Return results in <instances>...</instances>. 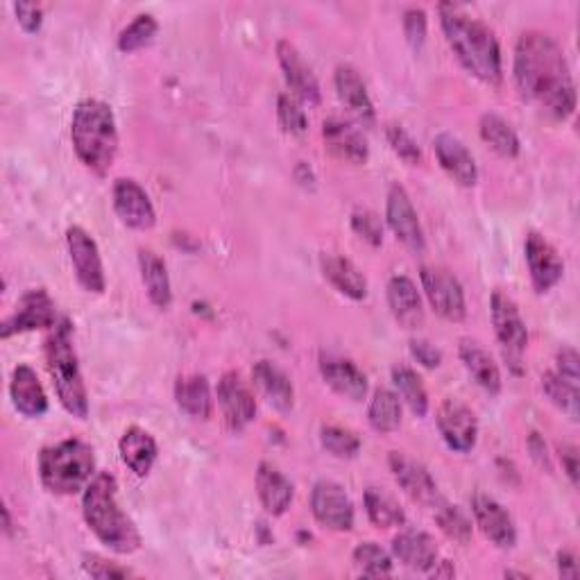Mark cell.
Wrapping results in <instances>:
<instances>
[{"instance_id":"1","label":"cell","mask_w":580,"mask_h":580,"mask_svg":"<svg viewBox=\"0 0 580 580\" xmlns=\"http://www.w3.org/2000/svg\"><path fill=\"white\" fill-rule=\"evenodd\" d=\"M515 82L528 103L556 121L576 112V84L560 43L540 30H528L515 45Z\"/></svg>"},{"instance_id":"2","label":"cell","mask_w":580,"mask_h":580,"mask_svg":"<svg viewBox=\"0 0 580 580\" xmlns=\"http://www.w3.org/2000/svg\"><path fill=\"white\" fill-rule=\"evenodd\" d=\"M438 14L447 43L465 71L490 86L501 84L504 62L497 34L463 6L441 3Z\"/></svg>"},{"instance_id":"3","label":"cell","mask_w":580,"mask_h":580,"mask_svg":"<svg viewBox=\"0 0 580 580\" xmlns=\"http://www.w3.org/2000/svg\"><path fill=\"white\" fill-rule=\"evenodd\" d=\"M82 515L107 549L118 556H130L141 549V534L132 517L118 504V483L114 474L99 472L82 495Z\"/></svg>"},{"instance_id":"4","label":"cell","mask_w":580,"mask_h":580,"mask_svg":"<svg viewBox=\"0 0 580 580\" xmlns=\"http://www.w3.org/2000/svg\"><path fill=\"white\" fill-rule=\"evenodd\" d=\"M71 141L77 159L95 175H107L118 155V127L112 107L86 99L77 103L71 121Z\"/></svg>"},{"instance_id":"5","label":"cell","mask_w":580,"mask_h":580,"mask_svg":"<svg viewBox=\"0 0 580 580\" xmlns=\"http://www.w3.org/2000/svg\"><path fill=\"white\" fill-rule=\"evenodd\" d=\"M45 367L53 379L60 404L77 420L89 417V393L80 370L77 352L73 348V324L69 318L60 320L43 345Z\"/></svg>"},{"instance_id":"6","label":"cell","mask_w":580,"mask_h":580,"mask_svg":"<svg viewBox=\"0 0 580 580\" xmlns=\"http://www.w3.org/2000/svg\"><path fill=\"white\" fill-rule=\"evenodd\" d=\"M95 476L93 447L80 438H69L43 447L39 454V478L53 495H77Z\"/></svg>"},{"instance_id":"7","label":"cell","mask_w":580,"mask_h":580,"mask_svg":"<svg viewBox=\"0 0 580 580\" xmlns=\"http://www.w3.org/2000/svg\"><path fill=\"white\" fill-rule=\"evenodd\" d=\"M490 315L508 367L515 374H521V356L528 348V329L515 300L501 293V290H495L490 300Z\"/></svg>"},{"instance_id":"8","label":"cell","mask_w":580,"mask_h":580,"mask_svg":"<svg viewBox=\"0 0 580 580\" xmlns=\"http://www.w3.org/2000/svg\"><path fill=\"white\" fill-rule=\"evenodd\" d=\"M66 248L77 283L86 290V293L103 296L107 288V277H105V266L99 244H95L93 236L84 227L73 225L66 229Z\"/></svg>"},{"instance_id":"9","label":"cell","mask_w":580,"mask_h":580,"mask_svg":"<svg viewBox=\"0 0 580 580\" xmlns=\"http://www.w3.org/2000/svg\"><path fill=\"white\" fill-rule=\"evenodd\" d=\"M420 279L424 296L435 313L449 322H463L467 318L465 290L449 270L438 266H422Z\"/></svg>"},{"instance_id":"10","label":"cell","mask_w":580,"mask_h":580,"mask_svg":"<svg viewBox=\"0 0 580 580\" xmlns=\"http://www.w3.org/2000/svg\"><path fill=\"white\" fill-rule=\"evenodd\" d=\"M311 512L315 521L335 534H348L354 528L356 512L350 495L341 483L322 478L313 486L311 493Z\"/></svg>"},{"instance_id":"11","label":"cell","mask_w":580,"mask_h":580,"mask_svg":"<svg viewBox=\"0 0 580 580\" xmlns=\"http://www.w3.org/2000/svg\"><path fill=\"white\" fill-rule=\"evenodd\" d=\"M58 324V311L53 298L48 296V290L34 288L17 302L12 315H8L0 324V338L8 341V338L25 331H37V329H53Z\"/></svg>"},{"instance_id":"12","label":"cell","mask_w":580,"mask_h":580,"mask_svg":"<svg viewBox=\"0 0 580 580\" xmlns=\"http://www.w3.org/2000/svg\"><path fill=\"white\" fill-rule=\"evenodd\" d=\"M216 397L225 426L234 433L244 431L257 417V400L238 372H225L220 376Z\"/></svg>"},{"instance_id":"13","label":"cell","mask_w":580,"mask_h":580,"mask_svg":"<svg viewBox=\"0 0 580 580\" xmlns=\"http://www.w3.org/2000/svg\"><path fill=\"white\" fill-rule=\"evenodd\" d=\"M385 220L397 236L400 244L415 255H422L426 248L424 231L413 207L408 190L402 184H393L389 190V203H385Z\"/></svg>"},{"instance_id":"14","label":"cell","mask_w":580,"mask_h":580,"mask_svg":"<svg viewBox=\"0 0 580 580\" xmlns=\"http://www.w3.org/2000/svg\"><path fill=\"white\" fill-rule=\"evenodd\" d=\"M438 431L445 445L456 454H469L478 441V420L469 406L458 400H445L438 408Z\"/></svg>"},{"instance_id":"15","label":"cell","mask_w":580,"mask_h":580,"mask_svg":"<svg viewBox=\"0 0 580 580\" xmlns=\"http://www.w3.org/2000/svg\"><path fill=\"white\" fill-rule=\"evenodd\" d=\"M472 515L480 534L499 549H512L517 545V526L512 515L490 495H472Z\"/></svg>"},{"instance_id":"16","label":"cell","mask_w":580,"mask_h":580,"mask_svg":"<svg viewBox=\"0 0 580 580\" xmlns=\"http://www.w3.org/2000/svg\"><path fill=\"white\" fill-rule=\"evenodd\" d=\"M524 257L530 272V281H534L536 293H549V290L562 279L565 275V261L560 259L558 250L549 244V240L538 234L530 231L524 244Z\"/></svg>"},{"instance_id":"17","label":"cell","mask_w":580,"mask_h":580,"mask_svg":"<svg viewBox=\"0 0 580 580\" xmlns=\"http://www.w3.org/2000/svg\"><path fill=\"white\" fill-rule=\"evenodd\" d=\"M112 200H114V211L123 225L138 231H148L157 225L155 205L136 179H125V177L118 179L112 190Z\"/></svg>"},{"instance_id":"18","label":"cell","mask_w":580,"mask_h":580,"mask_svg":"<svg viewBox=\"0 0 580 580\" xmlns=\"http://www.w3.org/2000/svg\"><path fill=\"white\" fill-rule=\"evenodd\" d=\"M277 58H279V66L283 71V77L290 86V93H293L302 105H320V101H322L320 82H318L315 73L311 71V66L300 55L298 48L288 39H279L277 41Z\"/></svg>"},{"instance_id":"19","label":"cell","mask_w":580,"mask_h":580,"mask_svg":"<svg viewBox=\"0 0 580 580\" xmlns=\"http://www.w3.org/2000/svg\"><path fill=\"white\" fill-rule=\"evenodd\" d=\"M320 374L329 389L341 397L352 400V402L365 400L367 389H370L367 376L352 359H345L333 352H322L320 354Z\"/></svg>"},{"instance_id":"20","label":"cell","mask_w":580,"mask_h":580,"mask_svg":"<svg viewBox=\"0 0 580 580\" xmlns=\"http://www.w3.org/2000/svg\"><path fill=\"white\" fill-rule=\"evenodd\" d=\"M322 138L327 151L341 162L361 166L370 157V148L363 132L348 118H338V116L327 118L322 123Z\"/></svg>"},{"instance_id":"21","label":"cell","mask_w":580,"mask_h":580,"mask_svg":"<svg viewBox=\"0 0 580 580\" xmlns=\"http://www.w3.org/2000/svg\"><path fill=\"white\" fill-rule=\"evenodd\" d=\"M333 84H335V93L341 103L345 105V110L350 112V116L363 125V127H374L376 123V110L374 103L367 93V86L361 77V73L352 66V64H341L335 69L333 75Z\"/></svg>"},{"instance_id":"22","label":"cell","mask_w":580,"mask_h":580,"mask_svg":"<svg viewBox=\"0 0 580 580\" xmlns=\"http://www.w3.org/2000/svg\"><path fill=\"white\" fill-rule=\"evenodd\" d=\"M389 463H391V472H393V476L397 480V486L413 501H417L422 506H433L435 501L441 499L438 483L433 480L431 472L422 463H417V460H413V458H408V456H404L400 452H393Z\"/></svg>"},{"instance_id":"23","label":"cell","mask_w":580,"mask_h":580,"mask_svg":"<svg viewBox=\"0 0 580 580\" xmlns=\"http://www.w3.org/2000/svg\"><path fill=\"white\" fill-rule=\"evenodd\" d=\"M433 151H435V157H438L443 170L458 186H465V188L476 186V182H478L476 159H474V155L469 153V148L458 136H454L449 132L438 134V136H435V141H433Z\"/></svg>"},{"instance_id":"24","label":"cell","mask_w":580,"mask_h":580,"mask_svg":"<svg viewBox=\"0 0 580 580\" xmlns=\"http://www.w3.org/2000/svg\"><path fill=\"white\" fill-rule=\"evenodd\" d=\"M257 493H259L261 506L272 517H281L296 499L293 483H290V478L277 465L268 460L259 463L257 467Z\"/></svg>"},{"instance_id":"25","label":"cell","mask_w":580,"mask_h":580,"mask_svg":"<svg viewBox=\"0 0 580 580\" xmlns=\"http://www.w3.org/2000/svg\"><path fill=\"white\" fill-rule=\"evenodd\" d=\"M252 381L266 402L279 413H290L296 406V389L290 376L272 361H259L252 367Z\"/></svg>"},{"instance_id":"26","label":"cell","mask_w":580,"mask_h":580,"mask_svg":"<svg viewBox=\"0 0 580 580\" xmlns=\"http://www.w3.org/2000/svg\"><path fill=\"white\" fill-rule=\"evenodd\" d=\"M10 397H12L14 408L28 420H39L48 413V395L43 391L37 372L25 363L17 365L12 372Z\"/></svg>"},{"instance_id":"27","label":"cell","mask_w":580,"mask_h":580,"mask_svg":"<svg viewBox=\"0 0 580 580\" xmlns=\"http://www.w3.org/2000/svg\"><path fill=\"white\" fill-rule=\"evenodd\" d=\"M393 556L408 569L413 571H424L428 573L435 562L441 560V551L435 540L424 534V530L408 528L393 540Z\"/></svg>"},{"instance_id":"28","label":"cell","mask_w":580,"mask_h":580,"mask_svg":"<svg viewBox=\"0 0 580 580\" xmlns=\"http://www.w3.org/2000/svg\"><path fill=\"white\" fill-rule=\"evenodd\" d=\"M320 268H322L324 279L341 296H345V298H350L354 302H363L367 298V279L359 270V266L354 261H350L348 257L322 255Z\"/></svg>"},{"instance_id":"29","label":"cell","mask_w":580,"mask_h":580,"mask_svg":"<svg viewBox=\"0 0 580 580\" xmlns=\"http://www.w3.org/2000/svg\"><path fill=\"white\" fill-rule=\"evenodd\" d=\"M458 356L465 370L469 372V376L480 385L483 391L490 395L501 393V385H504L501 370L486 348H480V343L472 341V338H463L460 348H458Z\"/></svg>"},{"instance_id":"30","label":"cell","mask_w":580,"mask_h":580,"mask_svg":"<svg viewBox=\"0 0 580 580\" xmlns=\"http://www.w3.org/2000/svg\"><path fill=\"white\" fill-rule=\"evenodd\" d=\"M389 307L404 329H420L424 324V304L415 281L406 275H395L389 281Z\"/></svg>"},{"instance_id":"31","label":"cell","mask_w":580,"mask_h":580,"mask_svg":"<svg viewBox=\"0 0 580 580\" xmlns=\"http://www.w3.org/2000/svg\"><path fill=\"white\" fill-rule=\"evenodd\" d=\"M118 452H121V460L125 463V467L143 478V476H148L151 469L155 467L159 447L148 431L141 426H130L118 443Z\"/></svg>"},{"instance_id":"32","label":"cell","mask_w":580,"mask_h":580,"mask_svg":"<svg viewBox=\"0 0 580 580\" xmlns=\"http://www.w3.org/2000/svg\"><path fill=\"white\" fill-rule=\"evenodd\" d=\"M175 402L179 411L196 420H209L214 415L211 385L205 374H186L175 383Z\"/></svg>"},{"instance_id":"33","label":"cell","mask_w":580,"mask_h":580,"mask_svg":"<svg viewBox=\"0 0 580 580\" xmlns=\"http://www.w3.org/2000/svg\"><path fill=\"white\" fill-rule=\"evenodd\" d=\"M138 268H141V279L145 290H148V298L157 309H168L173 302V288H170V277L166 261L155 252L143 248L138 250Z\"/></svg>"},{"instance_id":"34","label":"cell","mask_w":580,"mask_h":580,"mask_svg":"<svg viewBox=\"0 0 580 580\" xmlns=\"http://www.w3.org/2000/svg\"><path fill=\"white\" fill-rule=\"evenodd\" d=\"M478 132H480V138L486 141L499 157L515 159L519 155V151H521L519 136L510 127V123L506 118H501L499 114H493V112L483 114L480 123H478Z\"/></svg>"},{"instance_id":"35","label":"cell","mask_w":580,"mask_h":580,"mask_svg":"<svg viewBox=\"0 0 580 580\" xmlns=\"http://www.w3.org/2000/svg\"><path fill=\"white\" fill-rule=\"evenodd\" d=\"M367 422L376 433H393L402 424V400L389 389H379L367 408Z\"/></svg>"},{"instance_id":"36","label":"cell","mask_w":580,"mask_h":580,"mask_svg":"<svg viewBox=\"0 0 580 580\" xmlns=\"http://www.w3.org/2000/svg\"><path fill=\"white\" fill-rule=\"evenodd\" d=\"M365 512L370 521L379 528H393L406 524V512L402 510V506L395 501V497H391L381 488L365 490Z\"/></svg>"},{"instance_id":"37","label":"cell","mask_w":580,"mask_h":580,"mask_svg":"<svg viewBox=\"0 0 580 580\" xmlns=\"http://www.w3.org/2000/svg\"><path fill=\"white\" fill-rule=\"evenodd\" d=\"M393 383H395V389H397V395L408 404V408L417 417H424L428 413L426 385H424L422 376L415 370H411L406 365L393 367Z\"/></svg>"},{"instance_id":"38","label":"cell","mask_w":580,"mask_h":580,"mask_svg":"<svg viewBox=\"0 0 580 580\" xmlns=\"http://www.w3.org/2000/svg\"><path fill=\"white\" fill-rule=\"evenodd\" d=\"M431 508H433L435 524H438V528L449 540H454L458 545H467L472 540V521L467 519V515L458 506H454V504H449L447 499L441 497Z\"/></svg>"},{"instance_id":"39","label":"cell","mask_w":580,"mask_h":580,"mask_svg":"<svg viewBox=\"0 0 580 580\" xmlns=\"http://www.w3.org/2000/svg\"><path fill=\"white\" fill-rule=\"evenodd\" d=\"M159 32V23L153 14H138L134 21L118 34V51L134 53L141 48L151 45Z\"/></svg>"},{"instance_id":"40","label":"cell","mask_w":580,"mask_h":580,"mask_svg":"<svg viewBox=\"0 0 580 580\" xmlns=\"http://www.w3.org/2000/svg\"><path fill=\"white\" fill-rule=\"evenodd\" d=\"M542 391L551 400L556 408L569 415L571 422H578V389L565 379H560L556 372L542 374Z\"/></svg>"},{"instance_id":"41","label":"cell","mask_w":580,"mask_h":580,"mask_svg":"<svg viewBox=\"0 0 580 580\" xmlns=\"http://www.w3.org/2000/svg\"><path fill=\"white\" fill-rule=\"evenodd\" d=\"M320 443L335 458H356L359 452H361V438H359V435L352 428L335 426V424L322 426Z\"/></svg>"},{"instance_id":"42","label":"cell","mask_w":580,"mask_h":580,"mask_svg":"<svg viewBox=\"0 0 580 580\" xmlns=\"http://www.w3.org/2000/svg\"><path fill=\"white\" fill-rule=\"evenodd\" d=\"M354 567L363 576H389L393 573V556L376 542H361L352 553Z\"/></svg>"},{"instance_id":"43","label":"cell","mask_w":580,"mask_h":580,"mask_svg":"<svg viewBox=\"0 0 580 580\" xmlns=\"http://www.w3.org/2000/svg\"><path fill=\"white\" fill-rule=\"evenodd\" d=\"M277 121L290 136H302L309 130V116L293 93H281L277 99Z\"/></svg>"},{"instance_id":"44","label":"cell","mask_w":580,"mask_h":580,"mask_svg":"<svg viewBox=\"0 0 580 580\" xmlns=\"http://www.w3.org/2000/svg\"><path fill=\"white\" fill-rule=\"evenodd\" d=\"M385 138H389L393 153H395L402 162H406V164H411V166H417V164L422 162V151H420L417 141H415L402 125L391 123L389 127H385Z\"/></svg>"},{"instance_id":"45","label":"cell","mask_w":580,"mask_h":580,"mask_svg":"<svg viewBox=\"0 0 580 580\" xmlns=\"http://www.w3.org/2000/svg\"><path fill=\"white\" fill-rule=\"evenodd\" d=\"M352 229L372 248H379L383 244V222L370 209H354V214H352Z\"/></svg>"},{"instance_id":"46","label":"cell","mask_w":580,"mask_h":580,"mask_svg":"<svg viewBox=\"0 0 580 580\" xmlns=\"http://www.w3.org/2000/svg\"><path fill=\"white\" fill-rule=\"evenodd\" d=\"M84 562H82V567H84V571L91 576V578H101V580H112V578H130V576H134V571L132 569H127V567H123V565H118V562H112V560H107V558H101V556H84L82 558Z\"/></svg>"},{"instance_id":"47","label":"cell","mask_w":580,"mask_h":580,"mask_svg":"<svg viewBox=\"0 0 580 580\" xmlns=\"http://www.w3.org/2000/svg\"><path fill=\"white\" fill-rule=\"evenodd\" d=\"M404 34H406V41L411 43V48H415V51H420V48L424 45L426 41V32H428V21H426V12L422 8H408L404 12Z\"/></svg>"},{"instance_id":"48","label":"cell","mask_w":580,"mask_h":580,"mask_svg":"<svg viewBox=\"0 0 580 580\" xmlns=\"http://www.w3.org/2000/svg\"><path fill=\"white\" fill-rule=\"evenodd\" d=\"M578 363H580V359H578V352L573 348L558 350V354H556V374L560 379H565L567 383L576 385V389H578V381H580Z\"/></svg>"},{"instance_id":"49","label":"cell","mask_w":580,"mask_h":580,"mask_svg":"<svg viewBox=\"0 0 580 580\" xmlns=\"http://www.w3.org/2000/svg\"><path fill=\"white\" fill-rule=\"evenodd\" d=\"M411 354H413V359L420 365H424L428 370L441 367V363H443V352L435 345H431L428 341H422V338H413V341H411Z\"/></svg>"},{"instance_id":"50","label":"cell","mask_w":580,"mask_h":580,"mask_svg":"<svg viewBox=\"0 0 580 580\" xmlns=\"http://www.w3.org/2000/svg\"><path fill=\"white\" fill-rule=\"evenodd\" d=\"M14 14H17L19 25H21L28 34H34V32L41 30V23H43V10H41V6H34V3H14Z\"/></svg>"},{"instance_id":"51","label":"cell","mask_w":580,"mask_h":580,"mask_svg":"<svg viewBox=\"0 0 580 580\" xmlns=\"http://www.w3.org/2000/svg\"><path fill=\"white\" fill-rule=\"evenodd\" d=\"M528 452H530V458H534V463H536L540 469L553 472L549 447H547V443H545V438H542L540 433H530V435H528Z\"/></svg>"},{"instance_id":"52","label":"cell","mask_w":580,"mask_h":580,"mask_svg":"<svg viewBox=\"0 0 580 580\" xmlns=\"http://www.w3.org/2000/svg\"><path fill=\"white\" fill-rule=\"evenodd\" d=\"M558 458H560V463H562V472H565L567 478L571 480V486L576 488V486H578V472H580V465H578V447H576V445H569V443L558 445Z\"/></svg>"},{"instance_id":"53","label":"cell","mask_w":580,"mask_h":580,"mask_svg":"<svg viewBox=\"0 0 580 580\" xmlns=\"http://www.w3.org/2000/svg\"><path fill=\"white\" fill-rule=\"evenodd\" d=\"M558 571L562 578H578V560L573 556V551H560L558 553Z\"/></svg>"},{"instance_id":"54","label":"cell","mask_w":580,"mask_h":580,"mask_svg":"<svg viewBox=\"0 0 580 580\" xmlns=\"http://www.w3.org/2000/svg\"><path fill=\"white\" fill-rule=\"evenodd\" d=\"M3 530H6V536H12V517H10L8 506H3Z\"/></svg>"},{"instance_id":"55","label":"cell","mask_w":580,"mask_h":580,"mask_svg":"<svg viewBox=\"0 0 580 580\" xmlns=\"http://www.w3.org/2000/svg\"><path fill=\"white\" fill-rule=\"evenodd\" d=\"M506 576H508V578H512V576H517V578H526V573H519V571H506Z\"/></svg>"}]
</instances>
